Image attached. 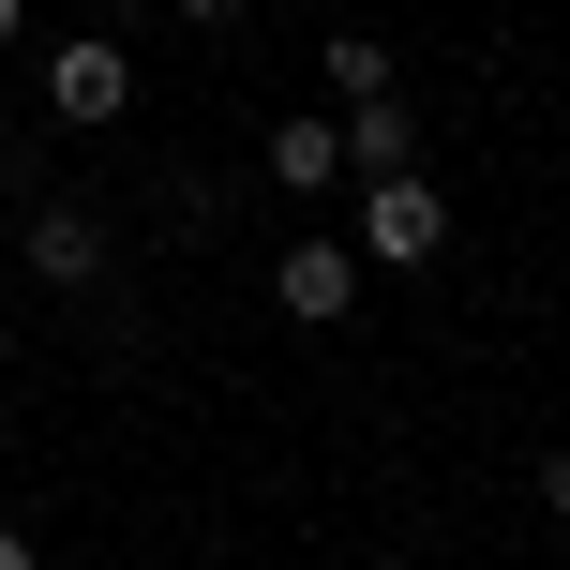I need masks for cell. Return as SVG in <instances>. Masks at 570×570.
<instances>
[{
	"label": "cell",
	"mask_w": 570,
	"mask_h": 570,
	"mask_svg": "<svg viewBox=\"0 0 570 570\" xmlns=\"http://www.w3.org/2000/svg\"><path fill=\"white\" fill-rule=\"evenodd\" d=\"M361 271H421V256H451V196H435V166H391V180H361V240H345Z\"/></svg>",
	"instance_id": "1"
},
{
	"label": "cell",
	"mask_w": 570,
	"mask_h": 570,
	"mask_svg": "<svg viewBox=\"0 0 570 570\" xmlns=\"http://www.w3.org/2000/svg\"><path fill=\"white\" fill-rule=\"evenodd\" d=\"M120 106H136V60H120V30H60V46H46V120H60V136H106Z\"/></svg>",
	"instance_id": "2"
},
{
	"label": "cell",
	"mask_w": 570,
	"mask_h": 570,
	"mask_svg": "<svg viewBox=\"0 0 570 570\" xmlns=\"http://www.w3.org/2000/svg\"><path fill=\"white\" fill-rule=\"evenodd\" d=\"M271 315L345 331V315H361V256H345V240H285V256H271Z\"/></svg>",
	"instance_id": "3"
},
{
	"label": "cell",
	"mask_w": 570,
	"mask_h": 570,
	"mask_svg": "<svg viewBox=\"0 0 570 570\" xmlns=\"http://www.w3.org/2000/svg\"><path fill=\"white\" fill-rule=\"evenodd\" d=\"M30 271L46 285H106V210L90 196H30Z\"/></svg>",
	"instance_id": "4"
},
{
	"label": "cell",
	"mask_w": 570,
	"mask_h": 570,
	"mask_svg": "<svg viewBox=\"0 0 570 570\" xmlns=\"http://www.w3.org/2000/svg\"><path fill=\"white\" fill-rule=\"evenodd\" d=\"M271 196H345V120L331 106L271 120Z\"/></svg>",
	"instance_id": "5"
},
{
	"label": "cell",
	"mask_w": 570,
	"mask_h": 570,
	"mask_svg": "<svg viewBox=\"0 0 570 570\" xmlns=\"http://www.w3.org/2000/svg\"><path fill=\"white\" fill-rule=\"evenodd\" d=\"M345 120V180H391V166H421V120H405V90L391 106H331Z\"/></svg>",
	"instance_id": "6"
},
{
	"label": "cell",
	"mask_w": 570,
	"mask_h": 570,
	"mask_svg": "<svg viewBox=\"0 0 570 570\" xmlns=\"http://www.w3.org/2000/svg\"><path fill=\"white\" fill-rule=\"evenodd\" d=\"M315 76H331L345 106H391V46H375V30H331V46H315Z\"/></svg>",
	"instance_id": "7"
},
{
	"label": "cell",
	"mask_w": 570,
	"mask_h": 570,
	"mask_svg": "<svg viewBox=\"0 0 570 570\" xmlns=\"http://www.w3.org/2000/svg\"><path fill=\"white\" fill-rule=\"evenodd\" d=\"M240 16H256V0H180V30H240Z\"/></svg>",
	"instance_id": "8"
},
{
	"label": "cell",
	"mask_w": 570,
	"mask_h": 570,
	"mask_svg": "<svg viewBox=\"0 0 570 570\" xmlns=\"http://www.w3.org/2000/svg\"><path fill=\"white\" fill-rule=\"evenodd\" d=\"M541 511H556V525H570V451H541Z\"/></svg>",
	"instance_id": "9"
},
{
	"label": "cell",
	"mask_w": 570,
	"mask_h": 570,
	"mask_svg": "<svg viewBox=\"0 0 570 570\" xmlns=\"http://www.w3.org/2000/svg\"><path fill=\"white\" fill-rule=\"evenodd\" d=\"M16 46H30V0H0V60H16Z\"/></svg>",
	"instance_id": "10"
},
{
	"label": "cell",
	"mask_w": 570,
	"mask_h": 570,
	"mask_svg": "<svg viewBox=\"0 0 570 570\" xmlns=\"http://www.w3.org/2000/svg\"><path fill=\"white\" fill-rule=\"evenodd\" d=\"M0 570H46V556H30V525H0Z\"/></svg>",
	"instance_id": "11"
},
{
	"label": "cell",
	"mask_w": 570,
	"mask_h": 570,
	"mask_svg": "<svg viewBox=\"0 0 570 570\" xmlns=\"http://www.w3.org/2000/svg\"><path fill=\"white\" fill-rule=\"evenodd\" d=\"M0 361H16V331H0Z\"/></svg>",
	"instance_id": "12"
}]
</instances>
